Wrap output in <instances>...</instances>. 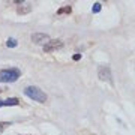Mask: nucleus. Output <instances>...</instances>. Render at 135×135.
Returning a JSON list of instances; mask_svg holds the SVG:
<instances>
[{"mask_svg": "<svg viewBox=\"0 0 135 135\" xmlns=\"http://www.w3.org/2000/svg\"><path fill=\"white\" fill-rule=\"evenodd\" d=\"M24 93H26V96H29L30 99H33V101H36V102H41V104L47 102V95H45V93H44L39 87H36V86L26 87Z\"/></svg>", "mask_w": 135, "mask_h": 135, "instance_id": "nucleus-1", "label": "nucleus"}, {"mask_svg": "<svg viewBox=\"0 0 135 135\" xmlns=\"http://www.w3.org/2000/svg\"><path fill=\"white\" fill-rule=\"evenodd\" d=\"M21 75V71L20 69H3V71H0V83H14L17 81Z\"/></svg>", "mask_w": 135, "mask_h": 135, "instance_id": "nucleus-2", "label": "nucleus"}, {"mask_svg": "<svg viewBox=\"0 0 135 135\" xmlns=\"http://www.w3.org/2000/svg\"><path fill=\"white\" fill-rule=\"evenodd\" d=\"M63 47V42L62 41H59V39H50L48 42L44 45V51L45 53H53V51H57V50H60Z\"/></svg>", "mask_w": 135, "mask_h": 135, "instance_id": "nucleus-3", "label": "nucleus"}, {"mask_svg": "<svg viewBox=\"0 0 135 135\" xmlns=\"http://www.w3.org/2000/svg\"><path fill=\"white\" fill-rule=\"evenodd\" d=\"M98 77L101 78L102 81H108L111 83V71L108 66H101L98 71Z\"/></svg>", "mask_w": 135, "mask_h": 135, "instance_id": "nucleus-4", "label": "nucleus"}, {"mask_svg": "<svg viewBox=\"0 0 135 135\" xmlns=\"http://www.w3.org/2000/svg\"><path fill=\"white\" fill-rule=\"evenodd\" d=\"M50 41V36L47 33H33L32 35V42L33 44H45Z\"/></svg>", "mask_w": 135, "mask_h": 135, "instance_id": "nucleus-5", "label": "nucleus"}, {"mask_svg": "<svg viewBox=\"0 0 135 135\" xmlns=\"http://www.w3.org/2000/svg\"><path fill=\"white\" fill-rule=\"evenodd\" d=\"M30 11H32V3H29V2H26V3H21V5L17 8V14L20 15H26L29 14Z\"/></svg>", "mask_w": 135, "mask_h": 135, "instance_id": "nucleus-6", "label": "nucleus"}, {"mask_svg": "<svg viewBox=\"0 0 135 135\" xmlns=\"http://www.w3.org/2000/svg\"><path fill=\"white\" fill-rule=\"evenodd\" d=\"M20 104V99L17 98H9V99H5V101H0V107H14V105H18Z\"/></svg>", "mask_w": 135, "mask_h": 135, "instance_id": "nucleus-7", "label": "nucleus"}, {"mask_svg": "<svg viewBox=\"0 0 135 135\" xmlns=\"http://www.w3.org/2000/svg\"><path fill=\"white\" fill-rule=\"evenodd\" d=\"M72 12V6H63L57 11V15H62V14H71Z\"/></svg>", "mask_w": 135, "mask_h": 135, "instance_id": "nucleus-8", "label": "nucleus"}, {"mask_svg": "<svg viewBox=\"0 0 135 135\" xmlns=\"http://www.w3.org/2000/svg\"><path fill=\"white\" fill-rule=\"evenodd\" d=\"M6 45L11 47V48H14V47H17V41H15L14 38H9L8 39V42H6Z\"/></svg>", "mask_w": 135, "mask_h": 135, "instance_id": "nucleus-9", "label": "nucleus"}, {"mask_svg": "<svg viewBox=\"0 0 135 135\" xmlns=\"http://www.w3.org/2000/svg\"><path fill=\"white\" fill-rule=\"evenodd\" d=\"M99 11H101V3H99V2H96V3L93 5V8H92V12H93V14H98Z\"/></svg>", "mask_w": 135, "mask_h": 135, "instance_id": "nucleus-10", "label": "nucleus"}, {"mask_svg": "<svg viewBox=\"0 0 135 135\" xmlns=\"http://www.w3.org/2000/svg\"><path fill=\"white\" fill-rule=\"evenodd\" d=\"M6 126H9V123H0V131H3Z\"/></svg>", "mask_w": 135, "mask_h": 135, "instance_id": "nucleus-11", "label": "nucleus"}, {"mask_svg": "<svg viewBox=\"0 0 135 135\" xmlns=\"http://www.w3.org/2000/svg\"><path fill=\"white\" fill-rule=\"evenodd\" d=\"M74 60H75V62H78V60H80V59H81V54H75V56H74Z\"/></svg>", "mask_w": 135, "mask_h": 135, "instance_id": "nucleus-12", "label": "nucleus"}, {"mask_svg": "<svg viewBox=\"0 0 135 135\" xmlns=\"http://www.w3.org/2000/svg\"><path fill=\"white\" fill-rule=\"evenodd\" d=\"M83 135H96V134H90V132H83Z\"/></svg>", "mask_w": 135, "mask_h": 135, "instance_id": "nucleus-13", "label": "nucleus"}, {"mask_svg": "<svg viewBox=\"0 0 135 135\" xmlns=\"http://www.w3.org/2000/svg\"><path fill=\"white\" fill-rule=\"evenodd\" d=\"M0 92H2V89H0Z\"/></svg>", "mask_w": 135, "mask_h": 135, "instance_id": "nucleus-14", "label": "nucleus"}]
</instances>
